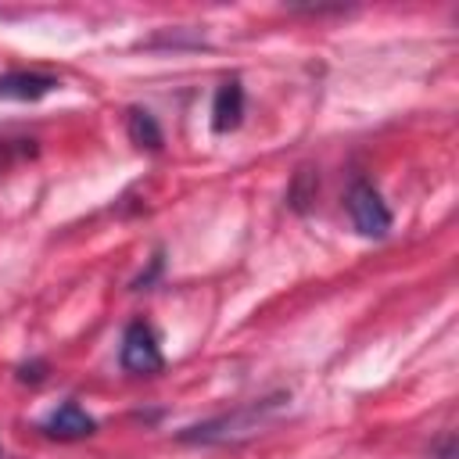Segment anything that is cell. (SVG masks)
Wrapping results in <instances>:
<instances>
[{
  "instance_id": "1",
  "label": "cell",
  "mask_w": 459,
  "mask_h": 459,
  "mask_svg": "<svg viewBox=\"0 0 459 459\" xmlns=\"http://www.w3.org/2000/svg\"><path fill=\"white\" fill-rule=\"evenodd\" d=\"M118 359H122V366H126L129 373H140V377L158 373V369L165 366L154 330H151L147 323H140V319L126 326V333H122V348H118Z\"/></svg>"
},
{
  "instance_id": "2",
  "label": "cell",
  "mask_w": 459,
  "mask_h": 459,
  "mask_svg": "<svg viewBox=\"0 0 459 459\" xmlns=\"http://www.w3.org/2000/svg\"><path fill=\"white\" fill-rule=\"evenodd\" d=\"M348 215L362 237H384L391 230V212H387L384 197L362 179L348 190Z\"/></svg>"
},
{
  "instance_id": "3",
  "label": "cell",
  "mask_w": 459,
  "mask_h": 459,
  "mask_svg": "<svg viewBox=\"0 0 459 459\" xmlns=\"http://www.w3.org/2000/svg\"><path fill=\"white\" fill-rule=\"evenodd\" d=\"M43 430H47L50 437H57V441H79V437H90V434L97 430V423H93V416H86L75 402H65V405H57V409L43 420Z\"/></svg>"
},
{
  "instance_id": "4",
  "label": "cell",
  "mask_w": 459,
  "mask_h": 459,
  "mask_svg": "<svg viewBox=\"0 0 459 459\" xmlns=\"http://www.w3.org/2000/svg\"><path fill=\"white\" fill-rule=\"evenodd\" d=\"M50 90H57V79L43 75V72H7V75H0V97H7V100H39Z\"/></svg>"
},
{
  "instance_id": "5",
  "label": "cell",
  "mask_w": 459,
  "mask_h": 459,
  "mask_svg": "<svg viewBox=\"0 0 459 459\" xmlns=\"http://www.w3.org/2000/svg\"><path fill=\"white\" fill-rule=\"evenodd\" d=\"M244 118V90L237 79H226L219 90H215V104H212V126L215 133H230L237 129Z\"/></svg>"
},
{
  "instance_id": "6",
  "label": "cell",
  "mask_w": 459,
  "mask_h": 459,
  "mask_svg": "<svg viewBox=\"0 0 459 459\" xmlns=\"http://www.w3.org/2000/svg\"><path fill=\"white\" fill-rule=\"evenodd\" d=\"M129 136H133V143H140L147 151H158L161 147V129L151 118V111H143V108H133L129 111Z\"/></svg>"
},
{
  "instance_id": "7",
  "label": "cell",
  "mask_w": 459,
  "mask_h": 459,
  "mask_svg": "<svg viewBox=\"0 0 459 459\" xmlns=\"http://www.w3.org/2000/svg\"><path fill=\"white\" fill-rule=\"evenodd\" d=\"M441 459H452V452H445V455H441Z\"/></svg>"
}]
</instances>
